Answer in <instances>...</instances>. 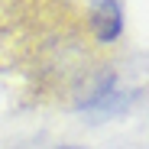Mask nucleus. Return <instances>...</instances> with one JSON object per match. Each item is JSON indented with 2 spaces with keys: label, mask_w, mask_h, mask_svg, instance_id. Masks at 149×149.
I'll list each match as a JSON object with an SVG mask.
<instances>
[{
  "label": "nucleus",
  "mask_w": 149,
  "mask_h": 149,
  "mask_svg": "<svg viewBox=\"0 0 149 149\" xmlns=\"http://www.w3.org/2000/svg\"><path fill=\"white\" fill-rule=\"evenodd\" d=\"M91 23L101 42H113L123 29V10L120 0H94L91 3Z\"/></svg>",
  "instance_id": "nucleus-1"
}]
</instances>
